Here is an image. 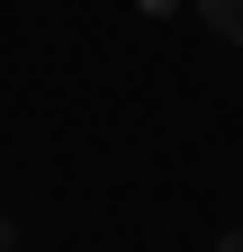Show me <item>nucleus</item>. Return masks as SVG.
I'll return each instance as SVG.
<instances>
[{
  "label": "nucleus",
  "mask_w": 243,
  "mask_h": 252,
  "mask_svg": "<svg viewBox=\"0 0 243 252\" xmlns=\"http://www.w3.org/2000/svg\"><path fill=\"white\" fill-rule=\"evenodd\" d=\"M0 243H9V225H0Z\"/></svg>",
  "instance_id": "nucleus-4"
},
{
  "label": "nucleus",
  "mask_w": 243,
  "mask_h": 252,
  "mask_svg": "<svg viewBox=\"0 0 243 252\" xmlns=\"http://www.w3.org/2000/svg\"><path fill=\"white\" fill-rule=\"evenodd\" d=\"M135 9H144V18H171V9H180V0H135Z\"/></svg>",
  "instance_id": "nucleus-2"
},
{
  "label": "nucleus",
  "mask_w": 243,
  "mask_h": 252,
  "mask_svg": "<svg viewBox=\"0 0 243 252\" xmlns=\"http://www.w3.org/2000/svg\"><path fill=\"white\" fill-rule=\"evenodd\" d=\"M198 18H207V36L243 45V0H198Z\"/></svg>",
  "instance_id": "nucleus-1"
},
{
  "label": "nucleus",
  "mask_w": 243,
  "mask_h": 252,
  "mask_svg": "<svg viewBox=\"0 0 243 252\" xmlns=\"http://www.w3.org/2000/svg\"><path fill=\"white\" fill-rule=\"evenodd\" d=\"M216 252H243V225H234V234H225V243H216Z\"/></svg>",
  "instance_id": "nucleus-3"
}]
</instances>
